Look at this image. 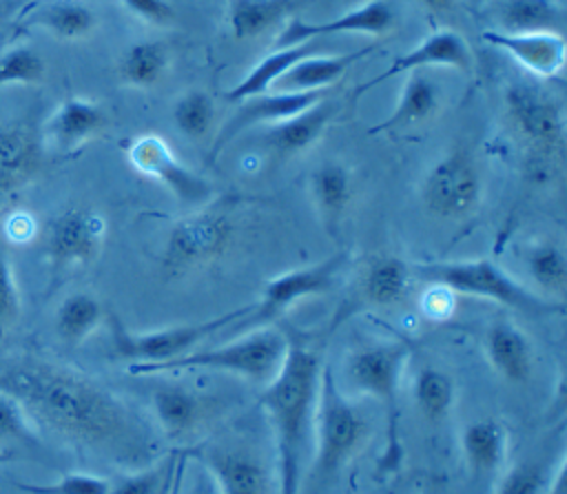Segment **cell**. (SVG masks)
<instances>
[{
  "instance_id": "obj_19",
  "label": "cell",
  "mask_w": 567,
  "mask_h": 494,
  "mask_svg": "<svg viewBox=\"0 0 567 494\" xmlns=\"http://www.w3.org/2000/svg\"><path fill=\"white\" fill-rule=\"evenodd\" d=\"M483 40L509 53L527 71L540 78H554L565 66V38L558 33H501L483 31Z\"/></svg>"
},
{
  "instance_id": "obj_10",
  "label": "cell",
  "mask_w": 567,
  "mask_h": 494,
  "mask_svg": "<svg viewBox=\"0 0 567 494\" xmlns=\"http://www.w3.org/2000/svg\"><path fill=\"white\" fill-rule=\"evenodd\" d=\"M346 266H348V253L339 250L319 264H312L306 268H295V270L272 277L264 286L259 303L255 308H250V312L246 317L235 321L237 328H246V326L250 330L259 328L266 321H270V319L279 317L281 312H286L288 308H292L295 303H299L301 299L332 290Z\"/></svg>"
},
{
  "instance_id": "obj_12",
  "label": "cell",
  "mask_w": 567,
  "mask_h": 494,
  "mask_svg": "<svg viewBox=\"0 0 567 494\" xmlns=\"http://www.w3.org/2000/svg\"><path fill=\"white\" fill-rule=\"evenodd\" d=\"M106 239V219L86 206L60 210L44 230V253L53 268L73 270L93 264Z\"/></svg>"
},
{
  "instance_id": "obj_34",
  "label": "cell",
  "mask_w": 567,
  "mask_h": 494,
  "mask_svg": "<svg viewBox=\"0 0 567 494\" xmlns=\"http://www.w3.org/2000/svg\"><path fill=\"white\" fill-rule=\"evenodd\" d=\"M27 22L47 29L49 33H53L60 40H80V38H86L95 29L97 18L82 2L58 0V2H49L44 7H38L29 16Z\"/></svg>"
},
{
  "instance_id": "obj_4",
  "label": "cell",
  "mask_w": 567,
  "mask_h": 494,
  "mask_svg": "<svg viewBox=\"0 0 567 494\" xmlns=\"http://www.w3.org/2000/svg\"><path fill=\"white\" fill-rule=\"evenodd\" d=\"M410 348L403 341H377L354 348L346 357V381L361 394L374 399L385 414V447L379 459L383 470H396L401 463L399 439V392Z\"/></svg>"
},
{
  "instance_id": "obj_50",
  "label": "cell",
  "mask_w": 567,
  "mask_h": 494,
  "mask_svg": "<svg viewBox=\"0 0 567 494\" xmlns=\"http://www.w3.org/2000/svg\"><path fill=\"white\" fill-rule=\"evenodd\" d=\"M2 40H4V35H2V33H0V49H2Z\"/></svg>"
},
{
  "instance_id": "obj_7",
  "label": "cell",
  "mask_w": 567,
  "mask_h": 494,
  "mask_svg": "<svg viewBox=\"0 0 567 494\" xmlns=\"http://www.w3.org/2000/svg\"><path fill=\"white\" fill-rule=\"evenodd\" d=\"M237 239V215L228 204L204 206L179 222L166 235L162 270L166 277H186L217 264Z\"/></svg>"
},
{
  "instance_id": "obj_51",
  "label": "cell",
  "mask_w": 567,
  "mask_h": 494,
  "mask_svg": "<svg viewBox=\"0 0 567 494\" xmlns=\"http://www.w3.org/2000/svg\"><path fill=\"white\" fill-rule=\"evenodd\" d=\"M421 494H434V492H430V490H425V492H421Z\"/></svg>"
},
{
  "instance_id": "obj_49",
  "label": "cell",
  "mask_w": 567,
  "mask_h": 494,
  "mask_svg": "<svg viewBox=\"0 0 567 494\" xmlns=\"http://www.w3.org/2000/svg\"><path fill=\"white\" fill-rule=\"evenodd\" d=\"M11 456H13V452H11V450H2V447H0V465H2V463H7Z\"/></svg>"
},
{
  "instance_id": "obj_25",
  "label": "cell",
  "mask_w": 567,
  "mask_h": 494,
  "mask_svg": "<svg viewBox=\"0 0 567 494\" xmlns=\"http://www.w3.org/2000/svg\"><path fill=\"white\" fill-rule=\"evenodd\" d=\"M352 173L341 162H326L310 175V197L319 222L334 233L352 202Z\"/></svg>"
},
{
  "instance_id": "obj_6",
  "label": "cell",
  "mask_w": 567,
  "mask_h": 494,
  "mask_svg": "<svg viewBox=\"0 0 567 494\" xmlns=\"http://www.w3.org/2000/svg\"><path fill=\"white\" fill-rule=\"evenodd\" d=\"M412 272L425 284L443 286L454 295L489 299L518 312L543 315L563 310L560 303L547 301L536 290L523 286L516 277H512L505 268H501L496 261L487 257L416 264L412 266Z\"/></svg>"
},
{
  "instance_id": "obj_28",
  "label": "cell",
  "mask_w": 567,
  "mask_h": 494,
  "mask_svg": "<svg viewBox=\"0 0 567 494\" xmlns=\"http://www.w3.org/2000/svg\"><path fill=\"white\" fill-rule=\"evenodd\" d=\"M151 412L166 439L179 441L195 432L202 421V401L182 385H162L151 394Z\"/></svg>"
},
{
  "instance_id": "obj_33",
  "label": "cell",
  "mask_w": 567,
  "mask_h": 494,
  "mask_svg": "<svg viewBox=\"0 0 567 494\" xmlns=\"http://www.w3.org/2000/svg\"><path fill=\"white\" fill-rule=\"evenodd\" d=\"M412 401L425 421L439 423L450 416L456 403V383L439 368H421L412 381Z\"/></svg>"
},
{
  "instance_id": "obj_1",
  "label": "cell",
  "mask_w": 567,
  "mask_h": 494,
  "mask_svg": "<svg viewBox=\"0 0 567 494\" xmlns=\"http://www.w3.org/2000/svg\"><path fill=\"white\" fill-rule=\"evenodd\" d=\"M0 390L16 397L35 425L117 463H146L155 450L148 423L115 392L75 368L35 357L0 363Z\"/></svg>"
},
{
  "instance_id": "obj_48",
  "label": "cell",
  "mask_w": 567,
  "mask_h": 494,
  "mask_svg": "<svg viewBox=\"0 0 567 494\" xmlns=\"http://www.w3.org/2000/svg\"><path fill=\"white\" fill-rule=\"evenodd\" d=\"M430 11H434V13H443V11H447V9H452V4L456 2V0H421Z\"/></svg>"
},
{
  "instance_id": "obj_36",
  "label": "cell",
  "mask_w": 567,
  "mask_h": 494,
  "mask_svg": "<svg viewBox=\"0 0 567 494\" xmlns=\"http://www.w3.org/2000/svg\"><path fill=\"white\" fill-rule=\"evenodd\" d=\"M168 51L162 42H135L120 60V75L126 84L137 89H148L166 73Z\"/></svg>"
},
{
  "instance_id": "obj_3",
  "label": "cell",
  "mask_w": 567,
  "mask_h": 494,
  "mask_svg": "<svg viewBox=\"0 0 567 494\" xmlns=\"http://www.w3.org/2000/svg\"><path fill=\"white\" fill-rule=\"evenodd\" d=\"M288 350V335L275 328L259 326L248 330L244 337L221 343L208 350H190L182 357L162 363H133L131 374H162V372H193V370H219L226 374L241 377L246 381L266 385L270 383Z\"/></svg>"
},
{
  "instance_id": "obj_39",
  "label": "cell",
  "mask_w": 567,
  "mask_h": 494,
  "mask_svg": "<svg viewBox=\"0 0 567 494\" xmlns=\"http://www.w3.org/2000/svg\"><path fill=\"white\" fill-rule=\"evenodd\" d=\"M16 487L24 494H109L111 481L95 474L71 472L53 483H16Z\"/></svg>"
},
{
  "instance_id": "obj_22",
  "label": "cell",
  "mask_w": 567,
  "mask_h": 494,
  "mask_svg": "<svg viewBox=\"0 0 567 494\" xmlns=\"http://www.w3.org/2000/svg\"><path fill=\"white\" fill-rule=\"evenodd\" d=\"M106 124L100 104L86 97H66L44 124V135L60 148L73 151L95 137Z\"/></svg>"
},
{
  "instance_id": "obj_8",
  "label": "cell",
  "mask_w": 567,
  "mask_h": 494,
  "mask_svg": "<svg viewBox=\"0 0 567 494\" xmlns=\"http://www.w3.org/2000/svg\"><path fill=\"white\" fill-rule=\"evenodd\" d=\"M250 312L248 306L217 315L213 319H204L197 323H179V326H166L157 330L146 332H133L128 330L117 317H109L111 326V343L115 357L133 363H162L171 361L175 357H182L190 352L197 343L206 341L228 323H235L237 319L246 317Z\"/></svg>"
},
{
  "instance_id": "obj_42",
  "label": "cell",
  "mask_w": 567,
  "mask_h": 494,
  "mask_svg": "<svg viewBox=\"0 0 567 494\" xmlns=\"http://www.w3.org/2000/svg\"><path fill=\"white\" fill-rule=\"evenodd\" d=\"M38 425L29 419L22 403L0 390V441L35 439Z\"/></svg>"
},
{
  "instance_id": "obj_5",
  "label": "cell",
  "mask_w": 567,
  "mask_h": 494,
  "mask_svg": "<svg viewBox=\"0 0 567 494\" xmlns=\"http://www.w3.org/2000/svg\"><path fill=\"white\" fill-rule=\"evenodd\" d=\"M370 421L365 412L339 388L323 366L315 412V481L339 474L368 443Z\"/></svg>"
},
{
  "instance_id": "obj_45",
  "label": "cell",
  "mask_w": 567,
  "mask_h": 494,
  "mask_svg": "<svg viewBox=\"0 0 567 494\" xmlns=\"http://www.w3.org/2000/svg\"><path fill=\"white\" fill-rule=\"evenodd\" d=\"M421 310L432 321L447 319L452 315V310H454V292L443 288V286L430 284V288L421 297Z\"/></svg>"
},
{
  "instance_id": "obj_27",
  "label": "cell",
  "mask_w": 567,
  "mask_h": 494,
  "mask_svg": "<svg viewBox=\"0 0 567 494\" xmlns=\"http://www.w3.org/2000/svg\"><path fill=\"white\" fill-rule=\"evenodd\" d=\"M412 277V266L401 257L377 255L361 272V297L374 308H392L405 299Z\"/></svg>"
},
{
  "instance_id": "obj_14",
  "label": "cell",
  "mask_w": 567,
  "mask_h": 494,
  "mask_svg": "<svg viewBox=\"0 0 567 494\" xmlns=\"http://www.w3.org/2000/svg\"><path fill=\"white\" fill-rule=\"evenodd\" d=\"M197 459L217 494H268V472L250 450L213 445L197 452Z\"/></svg>"
},
{
  "instance_id": "obj_31",
  "label": "cell",
  "mask_w": 567,
  "mask_h": 494,
  "mask_svg": "<svg viewBox=\"0 0 567 494\" xmlns=\"http://www.w3.org/2000/svg\"><path fill=\"white\" fill-rule=\"evenodd\" d=\"M315 44L312 42H301V44H292V47H281L275 53H270L268 58H264L261 62H257L228 93L226 97L233 102H241L246 97L266 93L268 86H272V82L288 71L295 62H299L306 55H312Z\"/></svg>"
},
{
  "instance_id": "obj_20",
  "label": "cell",
  "mask_w": 567,
  "mask_h": 494,
  "mask_svg": "<svg viewBox=\"0 0 567 494\" xmlns=\"http://www.w3.org/2000/svg\"><path fill=\"white\" fill-rule=\"evenodd\" d=\"M485 359L492 370L509 381L525 383L534 370V348L527 335L512 321H494L483 339Z\"/></svg>"
},
{
  "instance_id": "obj_40",
  "label": "cell",
  "mask_w": 567,
  "mask_h": 494,
  "mask_svg": "<svg viewBox=\"0 0 567 494\" xmlns=\"http://www.w3.org/2000/svg\"><path fill=\"white\" fill-rule=\"evenodd\" d=\"M549 476L551 472H547L545 465L523 461L505 472L496 487V494H545Z\"/></svg>"
},
{
  "instance_id": "obj_15",
  "label": "cell",
  "mask_w": 567,
  "mask_h": 494,
  "mask_svg": "<svg viewBox=\"0 0 567 494\" xmlns=\"http://www.w3.org/2000/svg\"><path fill=\"white\" fill-rule=\"evenodd\" d=\"M328 95V89H319V91H301V93H288V91H277L272 95L268 93H259L252 97H246L239 102V109L235 111V115L230 117V122L221 128L210 157H215L237 133H241L244 128L252 126V124H275L279 120L292 117L306 109H310L312 104H317L319 100H323Z\"/></svg>"
},
{
  "instance_id": "obj_43",
  "label": "cell",
  "mask_w": 567,
  "mask_h": 494,
  "mask_svg": "<svg viewBox=\"0 0 567 494\" xmlns=\"http://www.w3.org/2000/svg\"><path fill=\"white\" fill-rule=\"evenodd\" d=\"M164 467H142L128 472L120 481L111 483L109 494H157L164 481Z\"/></svg>"
},
{
  "instance_id": "obj_46",
  "label": "cell",
  "mask_w": 567,
  "mask_h": 494,
  "mask_svg": "<svg viewBox=\"0 0 567 494\" xmlns=\"http://www.w3.org/2000/svg\"><path fill=\"white\" fill-rule=\"evenodd\" d=\"M188 452L186 450H175L164 467V481H162V487L157 494H177V485H179V478L184 474V461H186Z\"/></svg>"
},
{
  "instance_id": "obj_37",
  "label": "cell",
  "mask_w": 567,
  "mask_h": 494,
  "mask_svg": "<svg viewBox=\"0 0 567 494\" xmlns=\"http://www.w3.org/2000/svg\"><path fill=\"white\" fill-rule=\"evenodd\" d=\"M44 73L47 64L35 49L27 44L0 49V89L13 84H38L44 80Z\"/></svg>"
},
{
  "instance_id": "obj_2",
  "label": "cell",
  "mask_w": 567,
  "mask_h": 494,
  "mask_svg": "<svg viewBox=\"0 0 567 494\" xmlns=\"http://www.w3.org/2000/svg\"><path fill=\"white\" fill-rule=\"evenodd\" d=\"M321 370V357L299 335H290L277 377L264 385L259 405L275 439L279 494L301 492V476L315 443Z\"/></svg>"
},
{
  "instance_id": "obj_35",
  "label": "cell",
  "mask_w": 567,
  "mask_h": 494,
  "mask_svg": "<svg viewBox=\"0 0 567 494\" xmlns=\"http://www.w3.org/2000/svg\"><path fill=\"white\" fill-rule=\"evenodd\" d=\"M525 268L538 290L563 297L567 288V257L563 248L549 239L536 241L525 253Z\"/></svg>"
},
{
  "instance_id": "obj_38",
  "label": "cell",
  "mask_w": 567,
  "mask_h": 494,
  "mask_svg": "<svg viewBox=\"0 0 567 494\" xmlns=\"http://www.w3.org/2000/svg\"><path fill=\"white\" fill-rule=\"evenodd\" d=\"M175 126L190 140L204 137L215 122V104L208 93L193 89L184 93L173 109Z\"/></svg>"
},
{
  "instance_id": "obj_23",
  "label": "cell",
  "mask_w": 567,
  "mask_h": 494,
  "mask_svg": "<svg viewBox=\"0 0 567 494\" xmlns=\"http://www.w3.org/2000/svg\"><path fill=\"white\" fill-rule=\"evenodd\" d=\"M492 20L501 33H558L565 31V9L556 0H494Z\"/></svg>"
},
{
  "instance_id": "obj_16",
  "label": "cell",
  "mask_w": 567,
  "mask_h": 494,
  "mask_svg": "<svg viewBox=\"0 0 567 494\" xmlns=\"http://www.w3.org/2000/svg\"><path fill=\"white\" fill-rule=\"evenodd\" d=\"M394 24V11L385 0H370L359 9H352L339 18L326 22H306V20H290V24L279 35V49L292 47L301 42H312L323 35L334 33H370L383 35Z\"/></svg>"
},
{
  "instance_id": "obj_47",
  "label": "cell",
  "mask_w": 567,
  "mask_h": 494,
  "mask_svg": "<svg viewBox=\"0 0 567 494\" xmlns=\"http://www.w3.org/2000/svg\"><path fill=\"white\" fill-rule=\"evenodd\" d=\"M188 494H217V487H215L213 478L206 474V470L197 474V481L193 483Z\"/></svg>"
},
{
  "instance_id": "obj_11",
  "label": "cell",
  "mask_w": 567,
  "mask_h": 494,
  "mask_svg": "<svg viewBox=\"0 0 567 494\" xmlns=\"http://www.w3.org/2000/svg\"><path fill=\"white\" fill-rule=\"evenodd\" d=\"M503 97L509 124L532 153L551 157L563 151L565 115L558 100L529 82H512Z\"/></svg>"
},
{
  "instance_id": "obj_41",
  "label": "cell",
  "mask_w": 567,
  "mask_h": 494,
  "mask_svg": "<svg viewBox=\"0 0 567 494\" xmlns=\"http://www.w3.org/2000/svg\"><path fill=\"white\" fill-rule=\"evenodd\" d=\"M20 290L18 281L11 268V259L4 253V246L0 241V337L7 335L20 319Z\"/></svg>"
},
{
  "instance_id": "obj_24",
  "label": "cell",
  "mask_w": 567,
  "mask_h": 494,
  "mask_svg": "<svg viewBox=\"0 0 567 494\" xmlns=\"http://www.w3.org/2000/svg\"><path fill=\"white\" fill-rule=\"evenodd\" d=\"M370 53H372V47H365L352 53H339V55H306L299 62H295L288 71H284L272 82V86L277 91H288V93L328 89L332 82L346 75V71H350L352 64H357Z\"/></svg>"
},
{
  "instance_id": "obj_17",
  "label": "cell",
  "mask_w": 567,
  "mask_h": 494,
  "mask_svg": "<svg viewBox=\"0 0 567 494\" xmlns=\"http://www.w3.org/2000/svg\"><path fill=\"white\" fill-rule=\"evenodd\" d=\"M423 66H454L461 71H467L472 66V51L467 47V42L450 29L436 31L432 35H427L423 42H419L414 49H410L408 53L394 58V62L379 73L377 78L363 82L354 95H361L363 91L377 86L379 82L394 78V75H405L410 71L423 69Z\"/></svg>"
},
{
  "instance_id": "obj_30",
  "label": "cell",
  "mask_w": 567,
  "mask_h": 494,
  "mask_svg": "<svg viewBox=\"0 0 567 494\" xmlns=\"http://www.w3.org/2000/svg\"><path fill=\"white\" fill-rule=\"evenodd\" d=\"M104 319L102 303L91 292L78 290L62 299L55 310V332L69 346L86 341Z\"/></svg>"
},
{
  "instance_id": "obj_18",
  "label": "cell",
  "mask_w": 567,
  "mask_h": 494,
  "mask_svg": "<svg viewBox=\"0 0 567 494\" xmlns=\"http://www.w3.org/2000/svg\"><path fill=\"white\" fill-rule=\"evenodd\" d=\"M42 164V137L31 126H0V197L33 182L40 175Z\"/></svg>"
},
{
  "instance_id": "obj_44",
  "label": "cell",
  "mask_w": 567,
  "mask_h": 494,
  "mask_svg": "<svg viewBox=\"0 0 567 494\" xmlns=\"http://www.w3.org/2000/svg\"><path fill=\"white\" fill-rule=\"evenodd\" d=\"M122 2L133 16L151 24L164 27V24H171L175 18V9L168 0H122Z\"/></svg>"
},
{
  "instance_id": "obj_9",
  "label": "cell",
  "mask_w": 567,
  "mask_h": 494,
  "mask_svg": "<svg viewBox=\"0 0 567 494\" xmlns=\"http://www.w3.org/2000/svg\"><path fill=\"white\" fill-rule=\"evenodd\" d=\"M423 208L439 219H465L483 202V173L474 155L456 146L439 157L421 184Z\"/></svg>"
},
{
  "instance_id": "obj_13",
  "label": "cell",
  "mask_w": 567,
  "mask_h": 494,
  "mask_svg": "<svg viewBox=\"0 0 567 494\" xmlns=\"http://www.w3.org/2000/svg\"><path fill=\"white\" fill-rule=\"evenodd\" d=\"M128 164L144 177L162 184L182 204H202L213 195V186L173 153L159 135L146 133L131 142L126 151Z\"/></svg>"
},
{
  "instance_id": "obj_29",
  "label": "cell",
  "mask_w": 567,
  "mask_h": 494,
  "mask_svg": "<svg viewBox=\"0 0 567 494\" xmlns=\"http://www.w3.org/2000/svg\"><path fill=\"white\" fill-rule=\"evenodd\" d=\"M439 109V89L430 75H423L419 71L405 73L403 89L399 93L396 106L390 117H385L381 124L372 126L370 133L392 131L401 126H412L423 120H427Z\"/></svg>"
},
{
  "instance_id": "obj_32",
  "label": "cell",
  "mask_w": 567,
  "mask_h": 494,
  "mask_svg": "<svg viewBox=\"0 0 567 494\" xmlns=\"http://www.w3.org/2000/svg\"><path fill=\"white\" fill-rule=\"evenodd\" d=\"M297 0H230L228 24L237 40H252L281 22Z\"/></svg>"
},
{
  "instance_id": "obj_21",
  "label": "cell",
  "mask_w": 567,
  "mask_h": 494,
  "mask_svg": "<svg viewBox=\"0 0 567 494\" xmlns=\"http://www.w3.org/2000/svg\"><path fill=\"white\" fill-rule=\"evenodd\" d=\"M334 113H337V104L330 102L326 95L310 109L270 124L264 133V140L270 146V151L281 159L297 155L308 146H312V142L326 131Z\"/></svg>"
},
{
  "instance_id": "obj_26",
  "label": "cell",
  "mask_w": 567,
  "mask_h": 494,
  "mask_svg": "<svg viewBox=\"0 0 567 494\" xmlns=\"http://www.w3.org/2000/svg\"><path fill=\"white\" fill-rule=\"evenodd\" d=\"M509 434L503 421L483 416L465 425L461 434V454L474 474H492L507 459Z\"/></svg>"
}]
</instances>
